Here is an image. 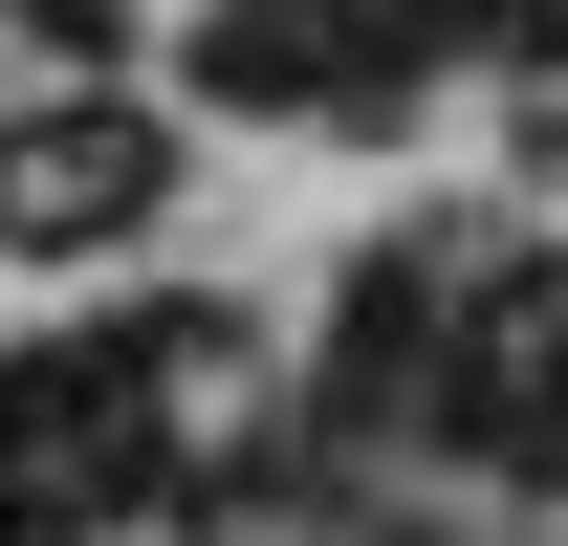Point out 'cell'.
<instances>
[{
  "label": "cell",
  "instance_id": "obj_3",
  "mask_svg": "<svg viewBox=\"0 0 568 546\" xmlns=\"http://www.w3.org/2000/svg\"><path fill=\"white\" fill-rule=\"evenodd\" d=\"M416 328H437V284H416V263H372V284H351V328H328V394H416Z\"/></svg>",
  "mask_w": 568,
  "mask_h": 546
},
{
  "label": "cell",
  "instance_id": "obj_2",
  "mask_svg": "<svg viewBox=\"0 0 568 546\" xmlns=\"http://www.w3.org/2000/svg\"><path fill=\"white\" fill-rule=\"evenodd\" d=\"M459 437H481V459H525V481L568 459V328H547V306H525V328L459 372Z\"/></svg>",
  "mask_w": 568,
  "mask_h": 546
},
{
  "label": "cell",
  "instance_id": "obj_4",
  "mask_svg": "<svg viewBox=\"0 0 568 546\" xmlns=\"http://www.w3.org/2000/svg\"><path fill=\"white\" fill-rule=\"evenodd\" d=\"M525 175H568V110H525Z\"/></svg>",
  "mask_w": 568,
  "mask_h": 546
},
{
  "label": "cell",
  "instance_id": "obj_1",
  "mask_svg": "<svg viewBox=\"0 0 568 546\" xmlns=\"http://www.w3.org/2000/svg\"><path fill=\"white\" fill-rule=\"evenodd\" d=\"M153 175H175V153H153V110H110V88H88V110H0V241H132Z\"/></svg>",
  "mask_w": 568,
  "mask_h": 546
}]
</instances>
